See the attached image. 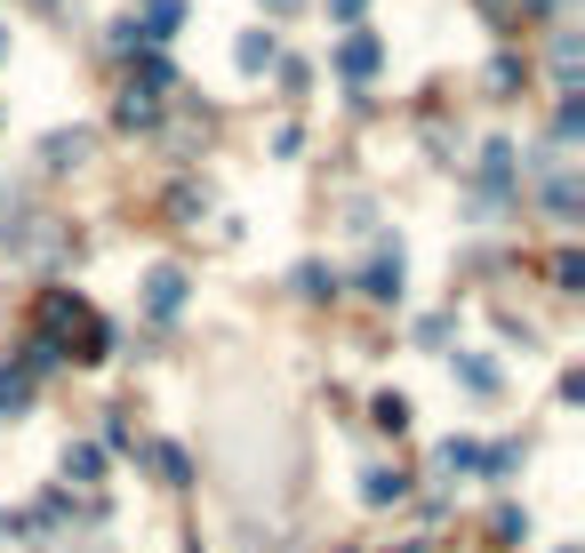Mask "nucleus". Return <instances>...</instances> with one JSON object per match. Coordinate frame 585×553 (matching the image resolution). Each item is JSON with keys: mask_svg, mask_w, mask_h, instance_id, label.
Listing matches in <instances>:
<instances>
[{"mask_svg": "<svg viewBox=\"0 0 585 553\" xmlns=\"http://www.w3.org/2000/svg\"><path fill=\"white\" fill-rule=\"evenodd\" d=\"M145 305H153V314L168 321V314H177V305H185V273H177V265H161L153 281H145Z\"/></svg>", "mask_w": 585, "mask_h": 553, "instance_id": "nucleus-1", "label": "nucleus"}, {"mask_svg": "<svg viewBox=\"0 0 585 553\" xmlns=\"http://www.w3.org/2000/svg\"><path fill=\"white\" fill-rule=\"evenodd\" d=\"M337 64H346L353 81H361V73H377V41H369V32H353V41H346V57H337Z\"/></svg>", "mask_w": 585, "mask_h": 553, "instance_id": "nucleus-2", "label": "nucleus"}, {"mask_svg": "<svg viewBox=\"0 0 585 553\" xmlns=\"http://www.w3.org/2000/svg\"><path fill=\"white\" fill-rule=\"evenodd\" d=\"M369 297H401V257H377L369 265Z\"/></svg>", "mask_w": 585, "mask_h": 553, "instance_id": "nucleus-3", "label": "nucleus"}, {"mask_svg": "<svg viewBox=\"0 0 585 553\" xmlns=\"http://www.w3.org/2000/svg\"><path fill=\"white\" fill-rule=\"evenodd\" d=\"M89 153V136H49V168H73Z\"/></svg>", "mask_w": 585, "mask_h": 553, "instance_id": "nucleus-4", "label": "nucleus"}, {"mask_svg": "<svg viewBox=\"0 0 585 553\" xmlns=\"http://www.w3.org/2000/svg\"><path fill=\"white\" fill-rule=\"evenodd\" d=\"M458 377H465L473 393H497V369H490V361H458Z\"/></svg>", "mask_w": 585, "mask_h": 553, "instance_id": "nucleus-5", "label": "nucleus"}, {"mask_svg": "<svg viewBox=\"0 0 585 553\" xmlns=\"http://www.w3.org/2000/svg\"><path fill=\"white\" fill-rule=\"evenodd\" d=\"M377 426H393V433H401V426H409V401H401V393H386V401H377Z\"/></svg>", "mask_w": 585, "mask_h": 553, "instance_id": "nucleus-6", "label": "nucleus"}, {"mask_svg": "<svg viewBox=\"0 0 585 553\" xmlns=\"http://www.w3.org/2000/svg\"><path fill=\"white\" fill-rule=\"evenodd\" d=\"M329 9H337V17H361V0H329Z\"/></svg>", "mask_w": 585, "mask_h": 553, "instance_id": "nucleus-7", "label": "nucleus"}]
</instances>
